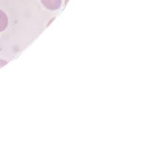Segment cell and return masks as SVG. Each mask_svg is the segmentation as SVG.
I'll list each match as a JSON object with an SVG mask.
<instances>
[{"mask_svg":"<svg viewBox=\"0 0 148 148\" xmlns=\"http://www.w3.org/2000/svg\"><path fill=\"white\" fill-rule=\"evenodd\" d=\"M45 8L51 10H57L61 7L62 0H41Z\"/></svg>","mask_w":148,"mask_h":148,"instance_id":"6da1fadb","label":"cell"},{"mask_svg":"<svg viewBox=\"0 0 148 148\" xmlns=\"http://www.w3.org/2000/svg\"><path fill=\"white\" fill-rule=\"evenodd\" d=\"M8 26V17L5 12L0 10V32L5 30Z\"/></svg>","mask_w":148,"mask_h":148,"instance_id":"7a4b0ae2","label":"cell"},{"mask_svg":"<svg viewBox=\"0 0 148 148\" xmlns=\"http://www.w3.org/2000/svg\"><path fill=\"white\" fill-rule=\"evenodd\" d=\"M6 64H7V62H6V61L0 60V68L3 67V66H5Z\"/></svg>","mask_w":148,"mask_h":148,"instance_id":"3957f363","label":"cell"}]
</instances>
